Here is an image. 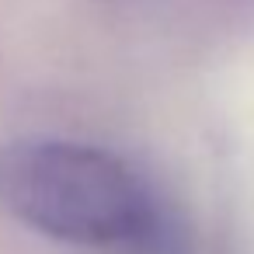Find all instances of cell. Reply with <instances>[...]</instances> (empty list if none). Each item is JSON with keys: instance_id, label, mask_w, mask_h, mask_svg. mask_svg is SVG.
<instances>
[{"instance_id": "1", "label": "cell", "mask_w": 254, "mask_h": 254, "mask_svg": "<svg viewBox=\"0 0 254 254\" xmlns=\"http://www.w3.org/2000/svg\"><path fill=\"white\" fill-rule=\"evenodd\" d=\"M0 205L66 244L178 254L181 240L164 202L122 157L70 139H21L0 150Z\"/></svg>"}]
</instances>
